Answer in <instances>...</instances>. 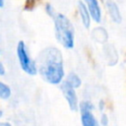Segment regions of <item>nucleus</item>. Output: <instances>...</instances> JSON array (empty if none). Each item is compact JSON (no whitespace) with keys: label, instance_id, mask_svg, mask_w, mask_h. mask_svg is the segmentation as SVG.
<instances>
[{"label":"nucleus","instance_id":"9d476101","mask_svg":"<svg viewBox=\"0 0 126 126\" xmlns=\"http://www.w3.org/2000/svg\"><path fill=\"white\" fill-rule=\"evenodd\" d=\"M12 95V90L9 85L0 81V99L7 100Z\"/></svg>","mask_w":126,"mask_h":126},{"label":"nucleus","instance_id":"39448f33","mask_svg":"<svg viewBox=\"0 0 126 126\" xmlns=\"http://www.w3.org/2000/svg\"><path fill=\"white\" fill-rule=\"evenodd\" d=\"M84 3L86 4L92 20L94 21L95 23H100L102 20V11L99 5L98 0H84Z\"/></svg>","mask_w":126,"mask_h":126},{"label":"nucleus","instance_id":"f8f14e48","mask_svg":"<svg viewBox=\"0 0 126 126\" xmlns=\"http://www.w3.org/2000/svg\"><path fill=\"white\" fill-rule=\"evenodd\" d=\"M44 9H45V12H46V14L49 16V17H51L52 19L55 17V15L57 14L56 12H55V10H54V8H53V6L51 5V4H49V3H47L45 6H44Z\"/></svg>","mask_w":126,"mask_h":126},{"label":"nucleus","instance_id":"0eeeda50","mask_svg":"<svg viewBox=\"0 0 126 126\" xmlns=\"http://www.w3.org/2000/svg\"><path fill=\"white\" fill-rule=\"evenodd\" d=\"M105 8L107 10L109 17L111 18V20L114 23H120L121 22V13H120L118 5L114 1L107 0L105 2Z\"/></svg>","mask_w":126,"mask_h":126},{"label":"nucleus","instance_id":"423d86ee","mask_svg":"<svg viewBox=\"0 0 126 126\" xmlns=\"http://www.w3.org/2000/svg\"><path fill=\"white\" fill-rule=\"evenodd\" d=\"M78 12H79V16H80L82 25L84 26V28L89 29L92 24V17H91V14H90L86 4L83 1L78 2Z\"/></svg>","mask_w":126,"mask_h":126},{"label":"nucleus","instance_id":"9b49d317","mask_svg":"<svg viewBox=\"0 0 126 126\" xmlns=\"http://www.w3.org/2000/svg\"><path fill=\"white\" fill-rule=\"evenodd\" d=\"M94 106L90 100H83L79 104V110L80 111H85V110H92L94 111Z\"/></svg>","mask_w":126,"mask_h":126},{"label":"nucleus","instance_id":"7ed1b4c3","mask_svg":"<svg viewBox=\"0 0 126 126\" xmlns=\"http://www.w3.org/2000/svg\"><path fill=\"white\" fill-rule=\"evenodd\" d=\"M16 52L21 69L30 76H35L38 73L37 63L31 57L27 45L23 40H20L18 42Z\"/></svg>","mask_w":126,"mask_h":126},{"label":"nucleus","instance_id":"1a4fd4ad","mask_svg":"<svg viewBox=\"0 0 126 126\" xmlns=\"http://www.w3.org/2000/svg\"><path fill=\"white\" fill-rule=\"evenodd\" d=\"M63 83H65L73 89H78L82 86V79L76 73H69L67 76H65Z\"/></svg>","mask_w":126,"mask_h":126},{"label":"nucleus","instance_id":"20e7f679","mask_svg":"<svg viewBox=\"0 0 126 126\" xmlns=\"http://www.w3.org/2000/svg\"><path fill=\"white\" fill-rule=\"evenodd\" d=\"M60 88H61V91H62V94L70 107L71 110L73 111H77L79 110V99H78V95H77V93H76V89H73L71 87H69L68 85H66L65 83L62 82V84L60 85Z\"/></svg>","mask_w":126,"mask_h":126},{"label":"nucleus","instance_id":"2eb2a0df","mask_svg":"<svg viewBox=\"0 0 126 126\" xmlns=\"http://www.w3.org/2000/svg\"><path fill=\"white\" fill-rule=\"evenodd\" d=\"M0 126H12V124L7 121H0Z\"/></svg>","mask_w":126,"mask_h":126},{"label":"nucleus","instance_id":"f3484780","mask_svg":"<svg viewBox=\"0 0 126 126\" xmlns=\"http://www.w3.org/2000/svg\"><path fill=\"white\" fill-rule=\"evenodd\" d=\"M3 114H4V112H3V110L2 109H0V119L3 117Z\"/></svg>","mask_w":126,"mask_h":126},{"label":"nucleus","instance_id":"ddd939ff","mask_svg":"<svg viewBox=\"0 0 126 126\" xmlns=\"http://www.w3.org/2000/svg\"><path fill=\"white\" fill-rule=\"evenodd\" d=\"M99 123L102 125V126H106L108 124V117L105 113H102L99 117Z\"/></svg>","mask_w":126,"mask_h":126},{"label":"nucleus","instance_id":"a211bd4d","mask_svg":"<svg viewBox=\"0 0 126 126\" xmlns=\"http://www.w3.org/2000/svg\"><path fill=\"white\" fill-rule=\"evenodd\" d=\"M0 54H1V51H0Z\"/></svg>","mask_w":126,"mask_h":126},{"label":"nucleus","instance_id":"6e6552de","mask_svg":"<svg viewBox=\"0 0 126 126\" xmlns=\"http://www.w3.org/2000/svg\"><path fill=\"white\" fill-rule=\"evenodd\" d=\"M80 112L82 126H99V122L92 110H85Z\"/></svg>","mask_w":126,"mask_h":126},{"label":"nucleus","instance_id":"4468645a","mask_svg":"<svg viewBox=\"0 0 126 126\" xmlns=\"http://www.w3.org/2000/svg\"><path fill=\"white\" fill-rule=\"evenodd\" d=\"M5 73H6L5 67H4V65L0 62V76H4V75H5Z\"/></svg>","mask_w":126,"mask_h":126},{"label":"nucleus","instance_id":"f257e3e1","mask_svg":"<svg viewBox=\"0 0 126 126\" xmlns=\"http://www.w3.org/2000/svg\"><path fill=\"white\" fill-rule=\"evenodd\" d=\"M37 68L41 78L50 85H61L65 79L63 57L56 47H47L41 51L38 56Z\"/></svg>","mask_w":126,"mask_h":126},{"label":"nucleus","instance_id":"dca6fc26","mask_svg":"<svg viewBox=\"0 0 126 126\" xmlns=\"http://www.w3.org/2000/svg\"><path fill=\"white\" fill-rule=\"evenodd\" d=\"M4 6V0H0V8H2Z\"/></svg>","mask_w":126,"mask_h":126},{"label":"nucleus","instance_id":"f03ea898","mask_svg":"<svg viewBox=\"0 0 126 126\" xmlns=\"http://www.w3.org/2000/svg\"><path fill=\"white\" fill-rule=\"evenodd\" d=\"M54 32L57 41L66 49H72L75 45V29L67 16L57 13L53 18Z\"/></svg>","mask_w":126,"mask_h":126}]
</instances>
